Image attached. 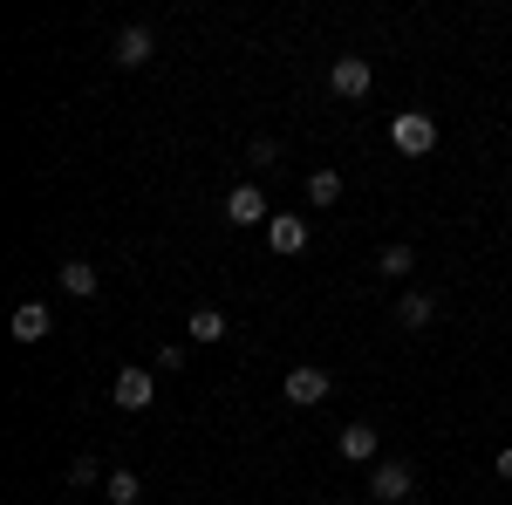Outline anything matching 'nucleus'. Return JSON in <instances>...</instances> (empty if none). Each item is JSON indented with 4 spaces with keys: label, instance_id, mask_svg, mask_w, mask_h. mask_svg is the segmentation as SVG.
Listing matches in <instances>:
<instances>
[{
    "label": "nucleus",
    "instance_id": "nucleus-1",
    "mask_svg": "<svg viewBox=\"0 0 512 505\" xmlns=\"http://www.w3.org/2000/svg\"><path fill=\"white\" fill-rule=\"evenodd\" d=\"M390 144L403 157H431L437 151V117L431 110H396L390 117Z\"/></svg>",
    "mask_w": 512,
    "mask_h": 505
},
{
    "label": "nucleus",
    "instance_id": "nucleus-2",
    "mask_svg": "<svg viewBox=\"0 0 512 505\" xmlns=\"http://www.w3.org/2000/svg\"><path fill=\"white\" fill-rule=\"evenodd\" d=\"M410 492H417V465L410 458H383V465L369 471V499L376 505H403Z\"/></svg>",
    "mask_w": 512,
    "mask_h": 505
},
{
    "label": "nucleus",
    "instance_id": "nucleus-3",
    "mask_svg": "<svg viewBox=\"0 0 512 505\" xmlns=\"http://www.w3.org/2000/svg\"><path fill=\"white\" fill-rule=\"evenodd\" d=\"M328 369H315V362H301V369H287V376H280V396H287V403H301V410H308V403H328Z\"/></svg>",
    "mask_w": 512,
    "mask_h": 505
},
{
    "label": "nucleus",
    "instance_id": "nucleus-4",
    "mask_svg": "<svg viewBox=\"0 0 512 505\" xmlns=\"http://www.w3.org/2000/svg\"><path fill=\"white\" fill-rule=\"evenodd\" d=\"M110 396H117V410H151V396H158V383H151V369H117L110 376Z\"/></svg>",
    "mask_w": 512,
    "mask_h": 505
},
{
    "label": "nucleus",
    "instance_id": "nucleus-5",
    "mask_svg": "<svg viewBox=\"0 0 512 505\" xmlns=\"http://www.w3.org/2000/svg\"><path fill=\"white\" fill-rule=\"evenodd\" d=\"M328 89L355 103V96H369V55H335V69H328Z\"/></svg>",
    "mask_w": 512,
    "mask_h": 505
},
{
    "label": "nucleus",
    "instance_id": "nucleus-6",
    "mask_svg": "<svg viewBox=\"0 0 512 505\" xmlns=\"http://www.w3.org/2000/svg\"><path fill=\"white\" fill-rule=\"evenodd\" d=\"M7 335L35 349V342H48V335H55V314L41 308V301H21V308H14V321H7Z\"/></svg>",
    "mask_w": 512,
    "mask_h": 505
},
{
    "label": "nucleus",
    "instance_id": "nucleus-7",
    "mask_svg": "<svg viewBox=\"0 0 512 505\" xmlns=\"http://www.w3.org/2000/svg\"><path fill=\"white\" fill-rule=\"evenodd\" d=\"M110 55H117V69H144V62L158 55V41H151V28H144V21H130V28L117 35V48H110Z\"/></svg>",
    "mask_w": 512,
    "mask_h": 505
},
{
    "label": "nucleus",
    "instance_id": "nucleus-8",
    "mask_svg": "<svg viewBox=\"0 0 512 505\" xmlns=\"http://www.w3.org/2000/svg\"><path fill=\"white\" fill-rule=\"evenodd\" d=\"M260 219H274L267 198H260V185H233V192H226V226H260Z\"/></svg>",
    "mask_w": 512,
    "mask_h": 505
},
{
    "label": "nucleus",
    "instance_id": "nucleus-9",
    "mask_svg": "<svg viewBox=\"0 0 512 505\" xmlns=\"http://www.w3.org/2000/svg\"><path fill=\"white\" fill-rule=\"evenodd\" d=\"M267 246L274 253H308V219L301 212H274L267 219Z\"/></svg>",
    "mask_w": 512,
    "mask_h": 505
},
{
    "label": "nucleus",
    "instance_id": "nucleus-10",
    "mask_svg": "<svg viewBox=\"0 0 512 505\" xmlns=\"http://www.w3.org/2000/svg\"><path fill=\"white\" fill-rule=\"evenodd\" d=\"M376 444H383V437H376L369 424H349L342 437H335V451H342L349 465H369V458H376Z\"/></svg>",
    "mask_w": 512,
    "mask_h": 505
},
{
    "label": "nucleus",
    "instance_id": "nucleus-11",
    "mask_svg": "<svg viewBox=\"0 0 512 505\" xmlns=\"http://www.w3.org/2000/svg\"><path fill=\"white\" fill-rule=\"evenodd\" d=\"M55 280H62V294L96 301V267H89V260H62V267H55Z\"/></svg>",
    "mask_w": 512,
    "mask_h": 505
},
{
    "label": "nucleus",
    "instance_id": "nucleus-12",
    "mask_svg": "<svg viewBox=\"0 0 512 505\" xmlns=\"http://www.w3.org/2000/svg\"><path fill=\"white\" fill-rule=\"evenodd\" d=\"M185 328H192V342H205V349H212V342H226V335H233V321H226V314H219V308H198L192 321H185Z\"/></svg>",
    "mask_w": 512,
    "mask_h": 505
},
{
    "label": "nucleus",
    "instance_id": "nucleus-13",
    "mask_svg": "<svg viewBox=\"0 0 512 505\" xmlns=\"http://www.w3.org/2000/svg\"><path fill=\"white\" fill-rule=\"evenodd\" d=\"M410 267H417V246H410V239H396V246L376 253V273H383V280H403Z\"/></svg>",
    "mask_w": 512,
    "mask_h": 505
},
{
    "label": "nucleus",
    "instance_id": "nucleus-14",
    "mask_svg": "<svg viewBox=\"0 0 512 505\" xmlns=\"http://www.w3.org/2000/svg\"><path fill=\"white\" fill-rule=\"evenodd\" d=\"M396 321H403V328H431L437 321V294H403V301H396Z\"/></svg>",
    "mask_w": 512,
    "mask_h": 505
},
{
    "label": "nucleus",
    "instance_id": "nucleus-15",
    "mask_svg": "<svg viewBox=\"0 0 512 505\" xmlns=\"http://www.w3.org/2000/svg\"><path fill=\"white\" fill-rule=\"evenodd\" d=\"M335 198H342V171H328V164H321V171H308V205H315V212H328Z\"/></svg>",
    "mask_w": 512,
    "mask_h": 505
},
{
    "label": "nucleus",
    "instance_id": "nucleus-16",
    "mask_svg": "<svg viewBox=\"0 0 512 505\" xmlns=\"http://www.w3.org/2000/svg\"><path fill=\"white\" fill-rule=\"evenodd\" d=\"M103 492H110V505H137L144 499V485H137V471H110V478H103Z\"/></svg>",
    "mask_w": 512,
    "mask_h": 505
},
{
    "label": "nucleus",
    "instance_id": "nucleus-17",
    "mask_svg": "<svg viewBox=\"0 0 512 505\" xmlns=\"http://www.w3.org/2000/svg\"><path fill=\"white\" fill-rule=\"evenodd\" d=\"M253 164H260V171H267V164H280V144H274V137H253Z\"/></svg>",
    "mask_w": 512,
    "mask_h": 505
},
{
    "label": "nucleus",
    "instance_id": "nucleus-18",
    "mask_svg": "<svg viewBox=\"0 0 512 505\" xmlns=\"http://www.w3.org/2000/svg\"><path fill=\"white\" fill-rule=\"evenodd\" d=\"M492 471H499V478H506V485H512V444H506V451H499V458H492Z\"/></svg>",
    "mask_w": 512,
    "mask_h": 505
}]
</instances>
